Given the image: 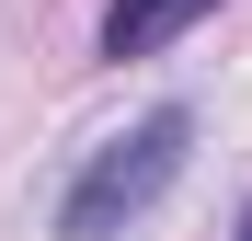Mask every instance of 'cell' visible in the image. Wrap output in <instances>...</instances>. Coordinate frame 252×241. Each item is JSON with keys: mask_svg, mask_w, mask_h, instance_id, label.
Returning <instances> with one entry per match:
<instances>
[{"mask_svg": "<svg viewBox=\"0 0 252 241\" xmlns=\"http://www.w3.org/2000/svg\"><path fill=\"white\" fill-rule=\"evenodd\" d=\"M184 138H195V115H184V103H160V115H138L126 138H103V149H92V172L69 184L58 230H69V241H115V230L138 218L160 184L184 172Z\"/></svg>", "mask_w": 252, "mask_h": 241, "instance_id": "obj_1", "label": "cell"}, {"mask_svg": "<svg viewBox=\"0 0 252 241\" xmlns=\"http://www.w3.org/2000/svg\"><path fill=\"white\" fill-rule=\"evenodd\" d=\"M206 12V0H103V58H149Z\"/></svg>", "mask_w": 252, "mask_h": 241, "instance_id": "obj_2", "label": "cell"}, {"mask_svg": "<svg viewBox=\"0 0 252 241\" xmlns=\"http://www.w3.org/2000/svg\"><path fill=\"white\" fill-rule=\"evenodd\" d=\"M241 241H252V207H241Z\"/></svg>", "mask_w": 252, "mask_h": 241, "instance_id": "obj_3", "label": "cell"}]
</instances>
